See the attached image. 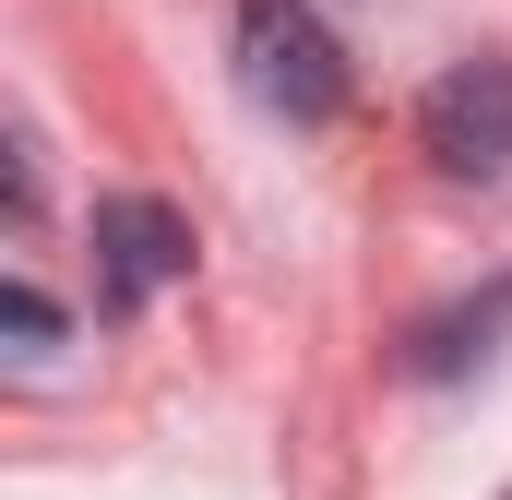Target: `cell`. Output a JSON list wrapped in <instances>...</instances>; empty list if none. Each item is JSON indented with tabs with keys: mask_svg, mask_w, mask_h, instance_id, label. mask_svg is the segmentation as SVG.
<instances>
[{
	"mask_svg": "<svg viewBox=\"0 0 512 500\" xmlns=\"http://www.w3.org/2000/svg\"><path fill=\"white\" fill-rule=\"evenodd\" d=\"M239 84H251V108H274L298 131L346 108V60H334L310 0H239Z\"/></svg>",
	"mask_w": 512,
	"mask_h": 500,
	"instance_id": "6da1fadb",
	"label": "cell"
},
{
	"mask_svg": "<svg viewBox=\"0 0 512 500\" xmlns=\"http://www.w3.org/2000/svg\"><path fill=\"white\" fill-rule=\"evenodd\" d=\"M191 274V215L155 203V191H108L96 203V298L108 310H143Z\"/></svg>",
	"mask_w": 512,
	"mask_h": 500,
	"instance_id": "7a4b0ae2",
	"label": "cell"
},
{
	"mask_svg": "<svg viewBox=\"0 0 512 500\" xmlns=\"http://www.w3.org/2000/svg\"><path fill=\"white\" fill-rule=\"evenodd\" d=\"M501 322H512V286L489 298V310H453V322H429V334H417V370H429V381H441V370H465V358H477Z\"/></svg>",
	"mask_w": 512,
	"mask_h": 500,
	"instance_id": "5b68a950",
	"label": "cell"
},
{
	"mask_svg": "<svg viewBox=\"0 0 512 500\" xmlns=\"http://www.w3.org/2000/svg\"><path fill=\"white\" fill-rule=\"evenodd\" d=\"M429 155L453 167V179H512V60H465V72H441L429 84Z\"/></svg>",
	"mask_w": 512,
	"mask_h": 500,
	"instance_id": "3957f363",
	"label": "cell"
},
{
	"mask_svg": "<svg viewBox=\"0 0 512 500\" xmlns=\"http://www.w3.org/2000/svg\"><path fill=\"white\" fill-rule=\"evenodd\" d=\"M60 298H36L24 274H0V370H36V358H60Z\"/></svg>",
	"mask_w": 512,
	"mask_h": 500,
	"instance_id": "277c9868",
	"label": "cell"
}]
</instances>
